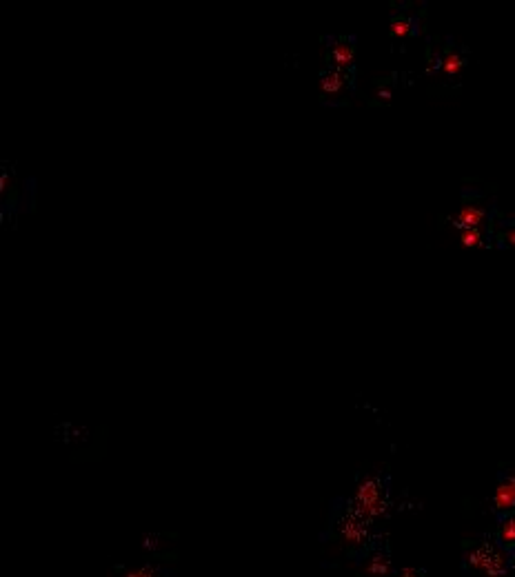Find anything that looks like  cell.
Here are the masks:
<instances>
[{
    "mask_svg": "<svg viewBox=\"0 0 515 577\" xmlns=\"http://www.w3.org/2000/svg\"><path fill=\"white\" fill-rule=\"evenodd\" d=\"M507 551L502 549V546H489L484 544L480 549L473 551L471 555V566L476 571L484 573V575H500L507 571Z\"/></svg>",
    "mask_w": 515,
    "mask_h": 577,
    "instance_id": "1",
    "label": "cell"
},
{
    "mask_svg": "<svg viewBox=\"0 0 515 577\" xmlns=\"http://www.w3.org/2000/svg\"><path fill=\"white\" fill-rule=\"evenodd\" d=\"M498 544L509 555H515V511L500 518V529H498Z\"/></svg>",
    "mask_w": 515,
    "mask_h": 577,
    "instance_id": "5",
    "label": "cell"
},
{
    "mask_svg": "<svg viewBox=\"0 0 515 577\" xmlns=\"http://www.w3.org/2000/svg\"><path fill=\"white\" fill-rule=\"evenodd\" d=\"M462 242L464 245H471V247L482 245V231L480 229H462Z\"/></svg>",
    "mask_w": 515,
    "mask_h": 577,
    "instance_id": "8",
    "label": "cell"
},
{
    "mask_svg": "<svg viewBox=\"0 0 515 577\" xmlns=\"http://www.w3.org/2000/svg\"><path fill=\"white\" fill-rule=\"evenodd\" d=\"M123 577H171L165 569H160V566H138V569H129Z\"/></svg>",
    "mask_w": 515,
    "mask_h": 577,
    "instance_id": "7",
    "label": "cell"
},
{
    "mask_svg": "<svg viewBox=\"0 0 515 577\" xmlns=\"http://www.w3.org/2000/svg\"><path fill=\"white\" fill-rule=\"evenodd\" d=\"M493 511L498 518L515 511V469L500 475L496 493H493Z\"/></svg>",
    "mask_w": 515,
    "mask_h": 577,
    "instance_id": "2",
    "label": "cell"
},
{
    "mask_svg": "<svg viewBox=\"0 0 515 577\" xmlns=\"http://www.w3.org/2000/svg\"><path fill=\"white\" fill-rule=\"evenodd\" d=\"M398 577H424V573L418 569H405Z\"/></svg>",
    "mask_w": 515,
    "mask_h": 577,
    "instance_id": "9",
    "label": "cell"
},
{
    "mask_svg": "<svg viewBox=\"0 0 515 577\" xmlns=\"http://www.w3.org/2000/svg\"><path fill=\"white\" fill-rule=\"evenodd\" d=\"M500 247L504 249H515V220H504L498 234H496Z\"/></svg>",
    "mask_w": 515,
    "mask_h": 577,
    "instance_id": "6",
    "label": "cell"
},
{
    "mask_svg": "<svg viewBox=\"0 0 515 577\" xmlns=\"http://www.w3.org/2000/svg\"><path fill=\"white\" fill-rule=\"evenodd\" d=\"M489 218V209L482 202H464L460 214L456 216V225L460 229H480L484 220Z\"/></svg>",
    "mask_w": 515,
    "mask_h": 577,
    "instance_id": "3",
    "label": "cell"
},
{
    "mask_svg": "<svg viewBox=\"0 0 515 577\" xmlns=\"http://www.w3.org/2000/svg\"><path fill=\"white\" fill-rule=\"evenodd\" d=\"M360 506H362V511L369 513V515H376L382 511V504H385V500H382V491L376 482H367L365 487L360 489Z\"/></svg>",
    "mask_w": 515,
    "mask_h": 577,
    "instance_id": "4",
    "label": "cell"
}]
</instances>
